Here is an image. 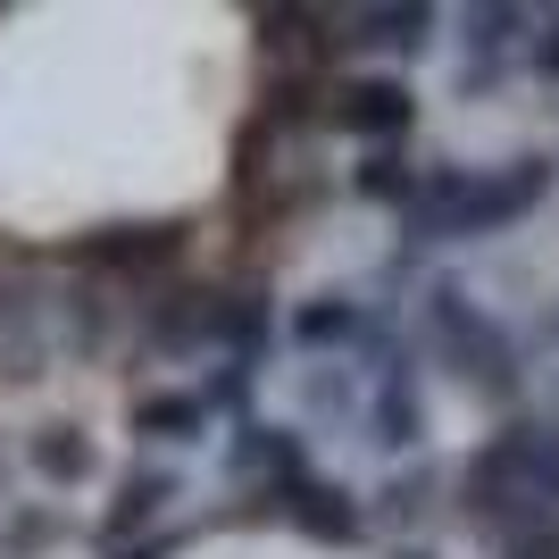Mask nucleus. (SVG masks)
Instances as JSON below:
<instances>
[{
  "label": "nucleus",
  "instance_id": "obj_1",
  "mask_svg": "<svg viewBox=\"0 0 559 559\" xmlns=\"http://www.w3.org/2000/svg\"><path fill=\"white\" fill-rule=\"evenodd\" d=\"M551 176L559 167L543 151H518L501 167H443L409 201V242H485V234L535 217L551 201Z\"/></svg>",
  "mask_w": 559,
  "mask_h": 559
},
{
  "label": "nucleus",
  "instance_id": "obj_2",
  "mask_svg": "<svg viewBox=\"0 0 559 559\" xmlns=\"http://www.w3.org/2000/svg\"><path fill=\"white\" fill-rule=\"evenodd\" d=\"M460 510L501 535L518 518H559V426H501L476 443V460L460 467Z\"/></svg>",
  "mask_w": 559,
  "mask_h": 559
},
{
  "label": "nucleus",
  "instance_id": "obj_3",
  "mask_svg": "<svg viewBox=\"0 0 559 559\" xmlns=\"http://www.w3.org/2000/svg\"><path fill=\"white\" fill-rule=\"evenodd\" d=\"M426 334H435L443 368L460 376L467 393H485V401L518 393V343H510V326H501L492 309H476L467 284H426Z\"/></svg>",
  "mask_w": 559,
  "mask_h": 559
},
{
  "label": "nucleus",
  "instance_id": "obj_4",
  "mask_svg": "<svg viewBox=\"0 0 559 559\" xmlns=\"http://www.w3.org/2000/svg\"><path fill=\"white\" fill-rule=\"evenodd\" d=\"M326 100H334L326 117L343 134H359L368 151H393V142L409 134V117H418V93H409L401 75H343Z\"/></svg>",
  "mask_w": 559,
  "mask_h": 559
},
{
  "label": "nucleus",
  "instance_id": "obj_5",
  "mask_svg": "<svg viewBox=\"0 0 559 559\" xmlns=\"http://www.w3.org/2000/svg\"><path fill=\"white\" fill-rule=\"evenodd\" d=\"M376 376V393H368V443L376 451H418V435H426V401H418V368H409V350H384V368H368Z\"/></svg>",
  "mask_w": 559,
  "mask_h": 559
},
{
  "label": "nucleus",
  "instance_id": "obj_6",
  "mask_svg": "<svg viewBox=\"0 0 559 559\" xmlns=\"http://www.w3.org/2000/svg\"><path fill=\"white\" fill-rule=\"evenodd\" d=\"M226 467L234 476H251V485L284 492L309 476V443L293 426H267V418H234V443H226Z\"/></svg>",
  "mask_w": 559,
  "mask_h": 559
},
{
  "label": "nucleus",
  "instance_id": "obj_7",
  "mask_svg": "<svg viewBox=\"0 0 559 559\" xmlns=\"http://www.w3.org/2000/svg\"><path fill=\"white\" fill-rule=\"evenodd\" d=\"M276 501H284V518H293V526H301L309 543H334V551H343V543H359V535H368V510H359V501H350L343 485H326L318 467H309L301 485H284Z\"/></svg>",
  "mask_w": 559,
  "mask_h": 559
},
{
  "label": "nucleus",
  "instance_id": "obj_8",
  "mask_svg": "<svg viewBox=\"0 0 559 559\" xmlns=\"http://www.w3.org/2000/svg\"><path fill=\"white\" fill-rule=\"evenodd\" d=\"M343 25H350L343 43H359V50H384V59H418V50H435V34H443V17H435V9H418V0L350 9Z\"/></svg>",
  "mask_w": 559,
  "mask_h": 559
},
{
  "label": "nucleus",
  "instance_id": "obj_9",
  "mask_svg": "<svg viewBox=\"0 0 559 559\" xmlns=\"http://www.w3.org/2000/svg\"><path fill=\"white\" fill-rule=\"evenodd\" d=\"M267 326H276V318H267V293H217V309H210V343L226 350V359H251L259 368V350H267Z\"/></svg>",
  "mask_w": 559,
  "mask_h": 559
},
{
  "label": "nucleus",
  "instance_id": "obj_10",
  "mask_svg": "<svg viewBox=\"0 0 559 559\" xmlns=\"http://www.w3.org/2000/svg\"><path fill=\"white\" fill-rule=\"evenodd\" d=\"M368 334V309L350 301V293H309L301 309H293V343L301 350H343Z\"/></svg>",
  "mask_w": 559,
  "mask_h": 559
},
{
  "label": "nucleus",
  "instance_id": "obj_11",
  "mask_svg": "<svg viewBox=\"0 0 559 559\" xmlns=\"http://www.w3.org/2000/svg\"><path fill=\"white\" fill-rule=\"evenodd\" d=\"M176 467H134V476H126V485H117V501H109V518H100V535H134V526H151V518L167 510V501H176Z\"/></svg>",
  "mask_w": 559,
  "mask_h": 559
},
{
  "label": "nucleus",
  "instance_id": "obj_12",
  "mask_svg": "<svg viewBox=\"0 0 559 559\" xmlns=\"http://www.w3.org/2000/svg\"><path fill=\"white\" fill-rule=\"evenodd\" d=\"M176 251H185V226H109L84 242V259H100V267H159Z\"/></svg>",
  "mask_w": 559,
  "mask_h": 559
},
{
  "label": "nucleus",
  "instance_id": "obj_13",
  "mask_svg": "<svg viewBox=\"0 0 559 559\" xmlns=\"http://www.w3.org/2000/svg\"><path fill=\"white\" fill-rule=\"evenodd\" d=\"M201 426H210V401L201 393H151V401H134V435L142 443H201Z\"/></svg>",
  "mask_w": 559,
  "mask_h": 559
},
{
  "label": "nucleus",
  "instance_id": "obj_14",
  "mask_svg": "<svg viewBox=\"0 0 559 559\" xmlns=\"http://www.w3.org/2000/svg\"><path fill=\"white\" fill-rule=\"evenodd\" d=\"M25 460H34V476H43V485H84V476H93V443H84V426H43V435H34V443H25Z\"/></svg>",
  "mask_w": 559,
  "mask_h": 559
},
{
  "label": "nucleus",
  "instance_id": "obj_15",
  "mask_svg": "<svg viewBox=\"0 0 559 559\" xmlns=\"http://www.w3.org/2000/svg\"><path fill=\"white\" fill-rule=\"evenodd\" d=\"M210 309H217V293H201V284H192V293H167V301L151 309V343L159 350H201L210 343Z\"/></svg>",
  "mask_w": 559,
  "mask_h": 559
},
{
  "label": "nucleus",
  "instance_id": "obj_16",
  "mask_svg": "<svg viewBox=\"0 0 559 559\" xmlns=\"http://www.w3.org/2000/svg\"><path fill=\"white\" fill-rule=\"evenodd\" d=\"M418 185H426V176L401 159V151H368V159H359V176H350V192H359V201H384V210H401V217H409Z\"/></svg>",
  "mask_w": 559,
  "mask_h": 559
},
{
  "label": "nucleus",
  "instance_id": "obj_17",
  "mask_svg": "<svg viewBox=\"0 0 559 559\" xmlns=\"http://www.w3.org/2000/svg\"><path fill=\"white\" fill-rule=\"evenodd\" d=\"M526 9H467V59H476V75H485V59H501L510 43H526Z\"/></svg>",
  "mask_w": 559,
  "mask_h": 559
},
{
  "label": "nucleus",
  "instance_id": "obj_18",
  "mask_svg": "<svg viewBox=\"0 0 559 559\" xmlns=\"http://www.w3.org/2000/svg\"><path fill=\"white\" fill-rule=\"evenodd\" d=\"M492 559H559V518H518L501 535H485Z\"/></svg>",
  "mask_w": 559,
  "mask_h": 559
},
{
  "label": "nucleus",
  "instance_id": "obj_19",
  "mask_svg": "<svg viewBox=\"0 0 559 559\" xmlns=\"http://www.w3.org/2000/svg\"><path fill=\"white\" fill-rule=\"evenodd\" d=\"M426 492H435V476H393V485L376 492V518H384V526H409V518H426V510H435Z\"/></svg>",
  "mask_w": 559,
  "mask_h": 559
},
{
  "label": "nucleus",
  "instance_id": "obj_20",
  "mask_svg": "<svg viewBox=\"0 0 559 559\" xmlns=\"http://www.w3.org/2000/svg\"><path fill=\"white\" fill-rule=\"evenodd\" d=\"M201 401H210V409H242V401H251V359H226V368L210 376V393H201Z\"/></svg>",
  "mask_w": 559,
  "mask_h": 559
},
{
  "label": "nucleus",
  "instance_id": "obj_21",
  "mask_svg": "<svg viewBox=\"0 0 559 559\" xmlns=\"http://www.w3.org/2000/svg\"><path fill=\"white\" fill-rule=\"evenodd\" d=\"M301 401H318L326 418H343V409H350V384L334 368H318V376H301Z\"/></svg>",
  "mask_w": 559,
  "mask_h": 559
},
{
  "label": "nucleus",
  "instance_id": "obj_22",
  "mask_svg": "<svg viewBox=\"0 0 559 559\" xmlns=\"http://www.w3.org/2000/svg\"><path fill=\"white\" fill-rule=\"evenodd\" d=\"M535 75L559 84V17H543V43H535Z\"/></svg>",
  "mask_w": 559,
  "mask_h": 559
},
{
  "label": "nucleus",
  "instance_id": "obj_23",
  "mask_svg": "<svg viewBox=\"0 0 559 559\" xmlns=\"http://www.w3.org/2000/svg\"><path fill=\"white\" fill-rule=\"evenodd\" d=\"M393 559H435V551H418V543H401V551H393Z\"/></svg>",
  "mask_w": 559,
  "mask_h": 559
},
{
  "label": "nucleus",
  "instance_id": "obj_24",
  "mask_svg": "<svg viewBox=\"0 0 559 559\" xmlns=\"http://www.w3.org/2000/svg\"><path fill=\"white\" fill-rule=\"evenodd\" d=\"M0 467H9V451H0Z\"/></svg>",
  "mask_w": 559,
  "mask_h": 559
}]
</instances>
